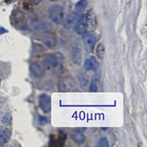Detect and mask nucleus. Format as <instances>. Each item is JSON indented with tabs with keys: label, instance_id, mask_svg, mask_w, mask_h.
I'll list each match as a JSON object with an SVG mask.
<instances>
[{
	"label": "nucleus",
	"instance_id": "1",
	"mask_svg": "<svg viewBox=\"0 0 147 147\" xmlns=\"http://www.w3.org/2000/svg\"><path fill=\"white\" fill-rule=\"evenodd\" d=\"M63 57L60 53L47 54L44 57V63L48 68L55 69V71L59 73V71L62 70Z\"/></svg>",
	"mask_w": 147,
	"mask_h": 147
},
{
	"label": "nucleus",
	"instance_id": "2",
	"mask_svg": "<svg viewBox=\"0 0 147 147\" xmlns=\"http://www.w3.org/2000/svg\"><path fill=\"white\" fill-rule=\"evenodd\" d=\"M49 15L51 20L55 24H61L64 18L63 8L60 5H52L49 10Z\"/></svg>",
	"mask_w": 147,
	"mask_h": 147
},
{
	"label": "nucleus",
	"instance_id": "3",
	"mask_svg": "<svg viewBox=\"0 0 147 147\" xmlns=\"http://www.w3.org/2000/svg\"><path fill=\"white\" fill-rule=\"evenodd\" d=\"M42 41L49 48H54L57 44V37L54 32L46 31L41 36Z\"/></svg>",
	"mask_w": 147,
	"mask_h": 147
},
{
	"label": "nucleus",
	"instance_id": "4",
	"mask_svg": "<svg viewBox=\"0 0 147 147\" xmlns=\"http://www.w3.org/2000/svg\"><path fill=\"white\" fill-rule=\"evenodd\" d=\"M74 81L70 77H63L58 82V89L60 91H69L74 88Z\"/></svg>",
	"mask_w": 147,
	"mask_h": 147
},
{
	"label": "nucleus",
	"instance_id": "5",
	"mask_svg": "<svg viewBox=\"0 0 147 147\" xmlns=\"http://www.w3.org/2000/svg\"><path fill=\"white\" fill-rule=\"evenodd\" d=\"M30 71L34 77H42L46 73L45 65L40 62H34L30 65Z\"/></svg>",
	"mask_w": 147,
	"mask_h": 147
},
{
	"label": "nucleus",
	"instance_id": "6",
	"mask_svg": "<svg viewBox=\"0 0 147 147\" xmlns=\"http://www.w3.org/2000/svg\"><path fill=\"white\" fill-rule=\"evenodd\" d=\"M39 106L44 113H49L51 110V98L47 94L39 96Z\"/></svg>",
	"mask_w": 147,
	"mask_h": 147
},
{
	"label": "nucleus",
	"instance_id": "7",
	"mask_svg": "<svg viewBox=\"0 0 147 147\" xmlns=\"http://www.w3.org/2000/svg\"><path fill=\"white\" fill-rule=\"evenodd\" d=\"M85 21H86V26L88 30H94L96 28L97 24L96 16L93 10H90L85 16Z\"/></svg>",
	"mask_w": 147,
	"mask_h": 147
},
{
	"label": "nucleus",
	"instance_id": "8",
	"mask_svg": "<svg viewBox=\"0 0 147 147\" xmlns=\"http://www.w3.org/2000/svg\"><path fill=\"white\" fill-rule=\"evenodd\" d=\"M83 40L88 50L90 52L94 51V46L96 44V36L94 34L86 33L83 35Z\"/></svg>",
	"mask_w": 147,
	"mask_h": 147
},
{
	"label": "nucleus",
	"instance_id": "9",
	"mask_svg": "<svg viewBox=\"0 0 147 147\" xmlns=\"http://www.w3.org/2000/svg\"><path fill=\"white\" fill-rule=\"evenodd\" d=\"M74 29H75L76 32L80 35H83L86 32L87 26H86V21H85V15L82 14L80 16V18L76 24Z\"/></svg>",
	"mask_w": 147,
	"mask_h": 147
},
{
	"label": "nucleus",
	"instance_id": "10",
	"mask_svg": "<svg viewBox=\"0 0 147 147\" xmlns=\"http://www.w3.org/2000/svg\"><path fill=\"white\" fill-rule=\"evenodd\" d=\"M79 18H80V15H78L76 13H73L69 14L68 16L65 18V22H64V27L68 30L70 29L74 28L76 24H77V21H78Z\"/></svg>",
	"mask_w": 147,
	"mask_h": 147
},
{
	"label": "nucleus",
	"instance_id": "11",
	"mask_svg": "<svg viewBox=\"0 0 147 147\" xmlns=\"http://www.w3.org/2000/svg\"><path fill=\"white\" fill-rule=\"evenodd\" d=\"M71 57L73 62L76 64H79L82 60V51L80 47L77 44L74 45L71 49Z\"/></svg>",
	"mask_w": 147,
	"mask_h": 147
},
{
	"label": "nucleus",
	"instance_id": "12",
	"mask_svg": "<svg viewBox=\"0 0 147 147\" xmlns=\"http://www.w3.org/2000/svg\"><path fill=\"white\" fill-rule=\"evenodd\" d=\"M99 66V63L97 62L95 57H90L85 60L84 63V67L87 71L90 70H96Z\"/></svg>",
	"mask_w": 147,
	"mask_h": 147
},
{
	"label": "nucleus",
	"instance_id": "13",
	"mask_svg": "<svg viewBox=\"0 0 147 147\" xmlns=\"http://www.w3.org/2000/svg\"><path fill=\"white\" fill-rule=\"evenodd\" d=\"M71 138L75 143L78 144H82L85 142V137L84 134L79 130H74L71 133Z\"/></svg>",
	"mask_w": 147,
	"mask_h": 147
},
{
	"label": "nucleus",
	"instance_id": "14",
	"mask_svg": "<svg viewBox=\"0 0 147 147\" xmlns=\"http://www.w3.org/2000/svg\"><path fill=\"white\" fill-rule=\"evenodd\" d=\"M88 5V0H80L75 5V10L74 13H77L78 15H82L85 9L86 8Z\"/></svg>",
	"mask_w": 147,
	"mask_h": 147
},
{
	"label": "nucleus",
	"instance_id": "15",
	"mask_svg": "<svg viewBox=\"0 0 147 147\" xmlns=\"http://www.w3.org/2000/svg\"><path fill=\"white\" fill-rule=\"evenodd\" d=\"M51 27H52V26L50 25V24L47 23V22H37L34 25L35 30L39 31V32L48 31Z\"/></svg>",
	"mask_w": 147,
	"mask_h": 147
},
{
	"label": "nucleus",
	"instance_id": "16",
	"mask_svg": "<svg viewBox=\"0 0 147 147\" xmlns=\"http://www.w3.org/2000/svg\"><path fill=\"white\" fill-rule=\"evenodd\" d=\"M10 138V132L7 129L0 130V144H5L7 142Z\"/></svg>",
	"mask_w": 147,
	"mask_h": 147
},
{
	"label": "nucleus",
	"instance_id": "17",
	"mask_svg": "<svg viewBox=\"0 0 147 147\" xmlns=\"http://www.w3.org/2000/svg\"><path fill=\"white\" fill-rule=\"evenodd\" d=\"M96 55L99 59H103L105 56V47H103L102 44H99L96 47Z\"/></svg>",
	"mask_w": 147,
	"mask_h": 147
},
{
	"label": "nucleus",
	"instance_id": "18",
	"mask_svg": "<svg viewBox=\"0 0 147 147\" xmlns=\"http://www.w3.org/2000/svg\"><path fill=\"white\" fill-rule=\"evenodd\" d=\"M11 121H12V116L9 113L6 114V115L3 117V119H2V123H3L4 124H7V125L10 124V123H11Z\"/></svg>",
	"mask_w": 147,
	"mask_h": 147
},
{
	"label": "nucleus",
	"instance_id": "19",
	"mask_svg": "<svg viewBox=\"0 0 147 147\" xmlns=\"http://www.w3.org/2000/svg\"><path fill=\"white\" fill-rule=\"evenodd\" d=\"M99 145L100 146H109L107 139L106 138H100V140H99Z\"/></svg>",
	"mask_w": 147,
	"mask_h": 147
},
{
	"label": "nucleus",
	"instance_id": "20",
	"mask_svg": "<svg viewBox=\"0 0 147 147\" xmlns=\"http://www.w3.org/2000/svg\"><path fill=\"white\" fill-rule=\"evenodd\" d=\"M90 90L93 92L96 91L97 90V85L94 80H93L91 81V83H90Z\"/></svg>",
	"mask_w": 147,
	"mask_h": 147
},
{
	"label": "nucleus",
	"instance_id": "21",
	"mask_svg": "<svg viewBox=\"0 0 147 147\" xmlns=\"http://www.w3.org/2000/svg\"><path fill=\"white\" fill-rule=\"evenodd\" d=\"M31 3H32L33 5H38L40 2H41L42 0H29Z\"/></svg>",
	"mask_w": 147,
	"mask_h": 147
},
{
	"label": "nucleus",
	"instance_id": "22",
	"mask_svg": "<svg viewBox=\"0 0 147 147\" xmlns=\"http://www.w3.org/2000/svg\"><path fill=\"white\" fill-rule=\"evenodd\" d=\"M7 32V30H5V28H3V27H0V33L2 34V33H4V32Z\"/></svg>",
	"mask_w": 147,
	"mask_h": 147
},
{
	"label": "nucleus",
	"instance_id": "23",
	"mask_svg": "<svg viewBox=\"0 0 147 147\" xmlns=\"http://www.w3.org/2000/svg\"><path fill=\"white\" fill-rule=\"evenodd\" d=\"M5 2H11L12 0H5Z\"/></svg>",
	"mask_w": 147,
	"mask_h": 147
},
{
	"label": "nucleus",
	"instance_id": "24",
	"mask_svg": "<svg viewBox=\"0 0 147 147\" xmlns=\"http://www.w3.org/2000/svg\"><path fill=\"white\" fill-rule=\"evenodd\" d=\"M50 1H52V2H55V1H57V0H50Z\"/></svg>",
	"mask_w": 147,
	"mask_h": 147
},
{
	"label": "nucleus",
	"instance_id": "25",
	"mask_svg": "<svg viewBox=\"0 0 147 147\" xmlns=\"http://www.w3.org/2000/svg\"><path fill=\"white\" fill-rule=\"evenodd\" d=\"M0 82H1V79H0Z\"/></svg>",
	"mask_w": 147,
	"mask_h": 147
}]
</instances>
